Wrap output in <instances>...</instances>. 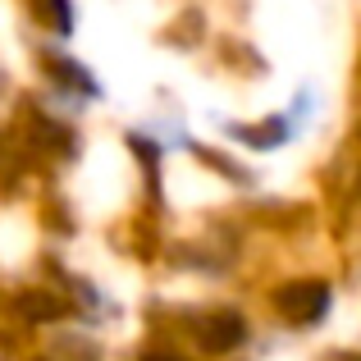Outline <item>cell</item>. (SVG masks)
Masks as SVG:
<instances>
[{
    "instance_id": "obj_1",
    "label": "cell",
    "mask_w": 361,
    "mask_h": 361,
    "mask_svg": "<svg viewBox=\"0 0 361 361\" xmlns=\"http://www.w3.org/2000/svg\"><path fill=\"white\" fill-rule=\"evenodd\" d=\"M329 307V288L320 279H302V283H288V288L279 293V311L288 320H298V325H311V320H320Z\"/></svg>"
},
{
    "instance_id": "obj_2",
    "label": "cell",
    "mask_w": 361,
    "mask_h": 361,
    "mask_svg": "<svg viewBox=\"0 0 361 361\" xmlns=\"http://www.w3.org/2000/svg\"><path fill=\"white\" fill-rule=\"evenodd\" d=\"M202 338H206V348H211V353H229V348H238V338H243V320L233 316V311L211 316L202 325Z\"/></svg>"
},
{
    "instance_id": "obj_3",
    "label": "cell",
    "mask_w": 361,
    "mask_h": 361,
    "mask_svg": "<svg viewBox=\"0 0 361 361\" xmlns=\"http://www.w3.org/2000/svg\"><path fill=\"white\" fill-rule=\"evenodd\" d=\"M147 361H183V357H165V353H151Z\"/></svg>"
}]
</instances>
